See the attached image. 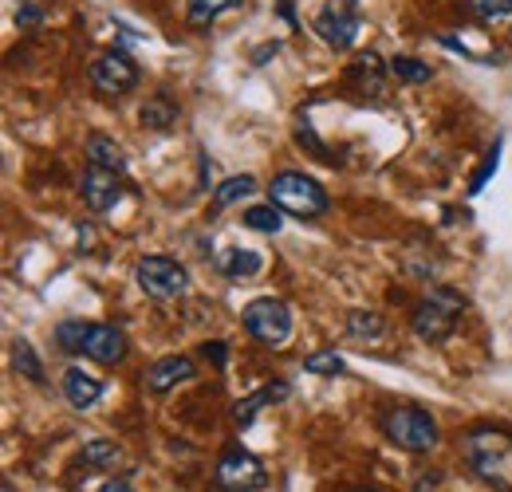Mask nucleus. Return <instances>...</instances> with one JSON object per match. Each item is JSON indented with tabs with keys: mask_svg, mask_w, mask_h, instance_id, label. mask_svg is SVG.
Wrapping results in <instances>:
<instances>
[{
	"mask_svg": "<svg viewBox=\"0 0 512 492\" xmlns=\"http://www.w3.org/2000/svg\"><path fill=\"white\" fill-rule=\"evenodd\" d=\"M260 268H264V260H260V252H253V248H229L221 256V272L225 276H256Z\"/></svg>",
	"mask_w": 512,
	"mask_h": 492,
	"instance_id": "f3484780",
	"label": "nucleus"
},
{
	"mask_svg": "<svg viewBox=\"0 0 512 492\" xmlns=\"http://www.w3.org/2000/svg\"><path fill=\"white\" fill-rule=\"evenodd\" d=\"M469 8L485 20H497V16H509L512 12V0H469Z\"/></svg>",
	"mask_w": 512,
	"mask_h": 492,
	"instance_id": "c85d7f7f",
	"label": "nucleus"
},
{
	"mask_svg": "<svg viewBox=\"0 0 512 492\" xmlns=\"http://www.w3.org/2000/svg\"><path fill=\"white\" fill-rule=\"evenodd\" d=\"M99 492H134V485H130V477H111Z\"/></svg>",
	"mask_w": 512,
	"mask_h": 492,
	"instance_id": "72a5a7b5",
	"label": "nucleus"
},
{
	"mask_svg": "<svg viewBox=\"0 0 512 492\" xmlns=\"http://www.w3.org/2000/svg\"><path fill=\"white\" fill-rule=\"evenodd\" d=\"M442 489V473L438 469H430L426 477H418V485H414V492H438Z\"/></svg>",
	"mask_w": 512,
	"mask_h": 492,
	"instance_id": "7c9ffc66",
	"label": "nucleus"
},
{
	"mask_svg": "<svg viewBox=\"0 0 512 492\" xmlns=\"http://www.w3.org/2000/svg\"><path fill=\"white\" fill-rule=\"evenodd\" d=\"M461 311H465V296L453 292L449 284H434L430 296L414 308V335L422 343H446L449 335L457 331Z\"/></svg>",
	"mask_w": 512,
	"mask_h": 492,
	"instance_id": "f03ea898",
	"label": "nucleus"
},
{
	"mask_svg": "<svg viewBox=\"0 0 512 492\" xmlns=\"http://www.w3.org/2000/svg\"><path fill=\"white\" fill-rule=\"evenodd\" d=\"M87 158H91L95 166H107V170H115V174H123V170H127L123 146H119V142H111L107 134H91V138H87Z\"/></svg>",
	"mask_w": 512,
	"mask_h": 492,
	"instance_id": "2eb2a0df",
	"label": "nucleus"
},
{
	"mask_svg": "<svg viewBox=\"0 0 512 492\" xmlns=\"http://www.w3.org/2000/svg\"><path fill=\"white\" fill-rule=\"evenodd\" d=\"M205 355H209L217 367H225V359H229V355H225V343H205Z\"/></svg>",
	"mask_w": 512,
	"mask_h": 492,
	"instance_id": "473e14b6",
	"label": "nucleus"
},
{
	"mask_svg": "<svg viewBox=\"0 0 512 492\" xmlns=\"http://www.w3.org/2000/svg\"><path fill=\"white\" fill-rule=\"evenodd\" d=\"M469 469L497 492H512V441L497 430H477L461 441Z\"/></svg>",
	"mask_w": 512,
	"mask_h": 492,
	"instance_id": "f257e3e1",
	"label": "nucleus"
},
{
	"mask_svg": "<svg viewBox=\"0 0 512 492\" xmlns=\"http://www.w3.org/2000/svg\"><path fill=\"white\" fill-rule=\"evenodd\" d=\"M4 492H12V485H4Z\"/></svg>",
	"mask_w": 512,
	"mask_h": 492,
	"instance_id": "c9c22d12",
	"label": "nucleus"
},
{
	"mask_svg": "<svg viewBox=\"0 0 512 492\" xmlns=\"http://www.w3.org/2000/svg\"><path fill=\"white\" fill-rule=\"evenodd\" d=\"M12 367H16L20 378L44 382V363H40V355L32 351V343H28V339H12Z\"/></svg>",
	"mask_w": 512,
	"mask_h": 492,
	"instance_id": "aec40b11",
	"label": "nucleus"
},
{
	"mask_svg": "<svg viewBox=\"0 0 512 492\" xmlns=\"http://www.w3.org/2000/svg\"><path fill=\"white\" fill-rule=\"evenodd\" d=\"M351 79L367 91L371 87V95H383V60L375 56V52H367V56H359L355 67H351Z\"/></svg>",
	"mask_w": 512,
	"mask_h": 492,
	"instance_id": "6ab92c4d",
	"label": "nucleus"
},
{
	"mask_svg": "<svg viewBox=\"0 0 512 492\" xmlns=\"http://www.w3.org/2000/svg\"><path fill=\"white\" fill-rule=\"evenodd\" d=\"M304 370H308V374H323V378H335V374L347 370V363H343V355H339L335 347H327V351H312V355L304 359Z\"/></svg>",
	"mask_w": 512,
	"mask_h": 492,
	"instance_id": "bb28decb",
	"label": "nucleus"
},
{
	"mask_svg": "<svg viewBox=\"0 0 512 492\" xmlns=\"http://www.w3.org/2000/svg\"><path fill=\"white\" fill-rule=\"evenodd\" d=\"M217 489L225 492H256L268 485V473H264V461H256L253 453L245 449H229L221 461H217Z\"/></svg>",
	"mask_w": 512,
	"mask_h": 492,
	"instance_id": "6e6552de",
	"label": "nucleus"
},
{
	"mask_svg": "<svg viewBox=\"0 0 512 492\" xmlns=\"http://www.w3.org/2000/svg\"><path fill=\"white\" fill-rule=\"evenodd\" d=\"M292 390H288V382H268V386H260L256 394H249V398H241L237 406H233V422L245 430V426H253L256 414L264 410V406H272V402H284Z\"/></svg>",
	"mask_w": 512,
	"mask_h": 492,
	"instance_id": "ddd939ff",
	"label": "nucleus"
},
{
	"mask_svg": "<svg viewBox=\"0 0 512 492\" xmlns=\"http://www.w3.org/2000/svg\"><path fill=\"white\" fill-rule=\"evenodd\" d=\"M229 8H241V0H186V16H190V24H197V28L213 24Z\"/></svg>",
	"mask_w": 512,
	"mask_h": 492,
	"instance_id": "5701e85b",
	"label": "nucleus"
},
{
	"mask_svg": "<svg viewBox=\"0 0 512 492\" xmlns=\"http://www.w3.org/2000/svg\"><path fill=\"white\" fill-rule=\"evenodd\" d=\"M497 154H501V142H497V146L489 150V158H485V166H481V170H477V178L469 182V193H481V185L489 182V174H497Z\"/></svg>",
	"mask_w": 512,
	"mask_h": 492,
	"instance_id": "c756f323",
	"label": "nucleus"
},
{
	"mask_svg": "<svg viewBox=\"0 0 512 492\" xmlns=\"http://www.w3.org/2000/svg\"><path fill=\"white\" fill-rule=\"evenodd\" d=\"M142 126H150V130H170V126L178 123V107L166 99V95H154V99H146V107H142Z\"/></svg>",
	"mask_w": 512,
	"mask_h": 492,
	"instance_id": "dca6fc26",
	"label": "nucleus"
},
{
	"mask_svg": "<svg viewBox=\"0 0 512 492\" xmlns=\"http://www.w3.org/2000/svg\"><path fill=\"white\" fill-rule=\"evenodd\" d=\"M296 142H300L304 150H312V154H316L320 162H335V158H331V150H327V146H323L320 138H316V130H312L308 123H304L300 130H296Z\"/></svg>",
	"mask_w": 512,
	"mask_h": 492,
	"instance_id": "cd10ccee",
	"label": "nucleus"
},
{
	"mask_svg": "<svg viewBox=\"0 0 512 492\" xmlns=\"http://www.w3.org/2000/svg\"><path fill=\"white\" fill-rule=\"evenodd\" d=\"M241 319H245L249 335L260 339V343H268V347H280V343H288V335H292V311H288L284 300H272V296L253 300Z\"/></svg>",
	"mask_w": 512,
	"mask_h": 492,
	"instance_id": "0eeeda50",
	"label": "nucleus"
},
{
	"mask_svg": "<svg viewBox=\"0 0 512 492\" xmlns=\"http://www.w3.org/2000/svg\"><path fill=\"white\" fill-rule=\"evenodd\" d=\"M16 24H24V28H32V24H40V8H36V4H28V8H20V12H16Z\"/></svg>",
	"mask_w": 512,
	"mask_h": 492,
	"instance_id": "2f4dec72",
	"label": "nucleus"
},
{
	"mask_svg": "<svg viewBox=\"0 0 512 492\" xmlns=\"http://www.w3.org/2000/svg\"><path fill=\"white\" fill-rule=\"evenodd\" d=\"M386 71L398 79V83H426L430 75H434V67L422 60H414V56H394V60L386 63Z\"/></svg>",
	"mask_w": 512,
	"mask_h": 492,
	"instance_id": "b1692460",
	"label": "nucleus"
},
{
	"mask_svg": "<svg viewBox=\"0 0 512 492\" xmlns=\"http://www.w3.org/2000/svg\"><path fill=\"white\" fill-rule=\"evenodd\" d=\"M256 193V178L253 174H237V178H225V182L217 185V193H213V209H225V205H233V201H241V197H249Z\"/></svg>",
	"mask_w": 512,
	"mask_h": 492,
	"instance_id": "4be33fe9",
	"label": "nucleus"
},
{
	"mask_svg": "<svg viewBox=\"0 0 512 492\" xmlns=\"http://www.w3.org/2000/svg\"><path fill=\"white\" fill-rule=\"evenodd\" d=\"M347 331H351L355 339H383L386 319L379 311L355 308V311H347Z\"/></svg>",
	"mask_w": 512,
	"mask_h": 492,
	"instance_id": "a211bd4d",
	"label": "nucleus"
},
{
	"mask_svg": "<svg viewBox=\"0 0 512 492\" xmlns=\"http://www.w3.org/2000/svg\"><path fill=\"white\" fill-rule=\"evenodd\" d=\"M119 197H123V174H115V170L91 162L87 174H83V201H87V209L111 213V209L119 205Z\"/></svg>",
	"mask_w": 512,
	"mask_h": 492,
	"instance_id": "9b49d317",
	"label": "nucleus"
},
{
	"mask_svg": "<svg viewBox=\"0 0 512 492\" xmlns=\"http://www.w3.org/2000/svg\"><path fill=\"white\" fill-rule=\"evenodd\" d=\"M119 461H123V449L115 441L95 437V441L83 445V465H91V469H115Z\"/></svg>",
	"mask_w": 512,
	"mask_h": 492,
	"instance_id": "412c9836",
	"label": "nucleus"
},
{
	"mask_svg": "<svg viewBox=\"0 0 512 492\" xmlns=\"http://www.w3.org/2000/svg\"><path fill=\"white\" fill-rule=\"evenodd\" d=\"M134 280H138V288L150 300H174V296H182L190 288V272L174 256H146V260H138Z\"/></svg>",
	"mask_w": 512,
	"mask_h": 492,
	"instance_id": "39448f33",
	"label": "nucleus"
},
{
	"mask_svg": "<svg viewBox=\"0 0 512 492\" xmlns=\"http://www.w3.org/2000/svg\"><path fill=\"white\" fill-rule=\"evenodd\" d=\"M127 335L115 327V323H91L87 331V343H83V355L99 367H119L127 359Z\"/></svg>",
	"mask_w": 512,
	"mask_h": 492,
	"instance_id": "9d476101",
	"label": "nucleus"
},
{
	"mask_svg": "<svg viewBox=\"0 0 512 492\" xmlns=\"http://www.w3.org/2000/svg\"><path fill=\"white\" fill-rule=\"evenodd\" d=\"M64 394L75 410H91L103 398V382L95 374H87L83 367H67L64 374Z\"/></svg>",
	"mask_w": 512,
	"mask_h": 492,
	"instance_id": "4468645a",
	"label": "nucleus"
},
{
	"mask_svg": "<svg viewBox=\"0 0 512 492\" xmlns=\"http://www.w3.org/2000/svg\"><path fill=\"white\" fill-rule=\"evenodd\" d=\"M383 433L406 453H430L438 445V422L434 414L418 406H394L383 414Z\"/></svg>",
	"mask_w": 512,
	"mask_h": 492,
	"instance_id": "20e7f679",
	"label": "nucleus"
},
{
	"mask_svg": "<svg viewBox=\"0 0 512 492\" xmlns=\"http://www.w3.org/2000/svg\"><path fill=\"white\" fill-rule=\"evenodd\" d=\"M355 492H386V489H355Z\"/></svg>",
	"mask_w": 512,
	"mask_h": 492,
	"instance_id": "f704fd0d",
	"label": "nucleus"
},
{
	"mask_svg": "<svg viewBox=\"0 0 512 492\" xmlns=\"http://www.w3.org/2000/svg\"><path fill=\"white\" fill-rule=\"evenodd\" d=\"M91 83L103 95H127L138 87V63L130 60L127 52H103L91 63Z\"/></svg>",
	"mask_w": 512,
	"mask_h": 492,
	"instance_id": "1a4fd4ad",
	"label": "nucleus"
},
{
	"mask_svg": "<svg viewBox=\"0 0 512 492\" xmlns=\"http://www.w3.org/2000/svg\"><path fill=\"white\" fill-rule=\"evenodd\" d=\"M190 378H197V363L190 355H166V359H158L154 367L146 370V390L150 394H166V390H174V386H182Z\"/></svg>",
	"mask_w": 512,
	"mask_h": 492,
	"instance_id": "f8f14e48",
	"label": "nucleus"
},
{
	"mask_svg": "<svg viewBox=\"0 0 512 492\" xmlns=\"http://www.w3.org/2000/svg\"><path fill=\"white\" fill-rule=\"evenodd\" d=\"M268 197H272V205H280L284 213L304 217V221L323 217V213H327V205H331V201H327V189H323L316 178L296 174V170L276 174V178H272V189H268Z\"/></svg>",
	"mask_w": 512,
	"mask_h": 492,
	"instance_id": "7ed1b4c3",
	"label": "nucleus"
},
{
	"mask_svg": "<svg viewBox=\"0 0 512 492\" xmlns=\"http://www.w3.org/2000/svg\"><path fill=\"white\" fill-rule=\"evenodd\" d=\"M280 213H284V209L268 201V205H253V209H245V217H241V221H245L249 229H256V233H280V225H284V217H280Z\"/></svg>",
	"mask_w": 512,
	"mask_h": 492,
	"instance_id": "a878e982",
	"label": "nucleus"
},
{
	"mask_svg": "<svg viewBox=\"0 0 512 492\" xmlns=\"http://www.w3.org/2000/svg\"><path fill=\"white\" fill-rule=\"evenodd\" d=\"M87 331H91V323H83V319H64V323H56V343H60V351H64V355H79L83 343H87Z\"/></svg>",
	"mask_w": 512,
	"mask_h": 492,
	"instance_id": "393cba45",
	"label": "nucleus"
},
{
	"mask_svg": "<svg viewBox=\"0 0 512 492\" xmlns=\"http://www.w3.org/2000/svg\"><path fill=\"white\" fill-rule=\"evenodd\" d=\"M312 28H316V36H320L327 48H335V52L351 48L359 40V28H363L359 4L355 0H327L320 8V16L312 20Z\"/></svg>",
	"mask_w": 512,
	"mask_h": 492,
	"instance_id": "423d86ee",
	"label": "nucleus"
}]
</instances>
